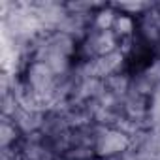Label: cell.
Listing matches in <instances>:
<instances>
[{
    "label": "cell",
    "mask_w": 160,
    "mask_h": 160,
    "mask_svg": "<svg viewBox=\"0 0 160 160\" xmlns=\"http://www.w3.org/2000/svg\"><path fill=\"white\" fill-rule=\"evenodd\" d=\"M147 128H160V85L149 94V104H147Z\"/></svg>",
    "instance_id": "6da1fadb"
}]
</instances>
